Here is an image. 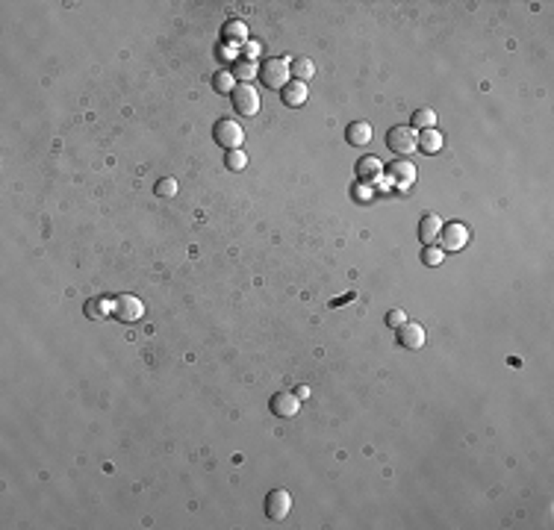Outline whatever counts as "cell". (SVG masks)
<instances>
[{
	"label": "cell",
	"instance_id": "cell-1",
	"mask_svg": "<svg viewBox=\"0 0 554 530\" xmlns=\"http://www.w3.org/2000/svg\"><path fill=\"white\" fill-rule=\"evenodd\" d=\"M213 139H215L218 148L239 151L242 148V142H245V130H242V124L233 121V118H218L215 127H213Z\"/></svg>",
	"mask_w": 554,
	"mask_h": 530
},
{
	"label": "cell",
	"instance_id": "cell-2",
	"mask_svg": "<svg viewBox=\"0 0 554 530\" xmlns=\"http://www.w3.org/2000/svg\"><path fill=\"white\" fill-rule=\"evenodd\" d=\"M469 239H472L469 227L451 221V224H443L440 239H436V242H440V247H443L445 254H454V251H463V247L469 245Z\"/></svg>",
	"mask_w": 554,
	"mask_h": 530
},
{
	"label": "cell",
	"instance_id": "cell-3",
	"mask_svg": "<svg viewBox=\"0 0 554 530\" xmlns=\"http://www.w3.org/2000/svg\"><path fill=\"white\" fill-rule=\"evenodd\" d=\"M259 80H263L268 89H275V91L284 89L289 82V59H277V56L266 59L263 68H259Z\"/></svg>",
	"mask_w": 554,
	"mask_h": 530
},
{
	"label": "cell",
	"instance_id": "cell-4",
	"mask_svg": "<svg viewBox=\"0 0 554 530\" xmlns=\"http://www.w3.org/2000/svg\"><path fill=\"white\" fill-rule=\"evenodd\" d=\"M230 98H233V107H236L239 115L251 118V115H257L259 112V95H257V89L251 86V82H239Z\"/></svg>",
	"mask_w": 554,
	"mask_h": 530
},
{
	"label": "cell",
	"instance_id": "cell-5",
	"mask_svg": "<svg viewBox=\"0 0 554 530\" xmlns=\"http://www.w3.org/2000/svg\"><path fill=\"white\" fill-rule=\"evenodd\" d=\"M386 148L392 153H398V157H407V153L419 151V144H416V130L413 127H392L386 133Z\"/></svg>",
	"mask_w": 554,
	"mask_h": 530
},
{
	"label": "cell",
	"instance_id": "cell-6",
	"mask_svg": "<svg viewBox=\"0 0 554 530\" xmlns=\"http://www.w3.org/2000/svg\"><path fill=\"white\" fill-rule=\"evenodd\" d=\"M112 316L118 318V321H127V324H133V321H139L145 316V307H142L139 298L118 295V298H115V304H112Z\"/></svg>",
	"mask_w": 554,
	"mask_h": 530
},
{
	"label": "cell",
	"instance_id": "cell-7",
	"mask_svg": "<svg viewBox=\"0 0 554 530\" xmlns=\"http://www.w3.org/2000/svg\"><path fill=\"white\" fill-rule=\"evenodd\" d=\"M292 510V495L286 489H271L266 495V516L271 522H284Z\"/></svg>",
	"mask_w": 554,
	"mask_h": 530
},
{
	"label": "cell",
	"instance_id": "cell-8",
	"mask_svg": "<svg viewBox=\"0 0 554 530\" xmlns=\"http://www.w3.org/2000/svg\"><path fill=\"white\" fill-rule=\"evenodd\" d=\"M268 407L277 419H292V415H298V410H301V398L295 392H277V395H271Z\"/></svg>",
	"mask_w": 554,
	"mask_h": 530
},
{
	"label": "cell",
	"instance_id": "cell-9",
	"mask_svg": "<svg viewBox=\"0 0 554 530\" xmlns=\"http://www.w3.org/2000/svg\"><path fill=\"white\" fill-rule=\"evenodd\" d=\"M386 171H390L392 186H398V189H407V186H413V180H416V165L407 162V159H395Z\"/></svg>",
	"mask_w": 554,
	"mask_h": 530
},
{
	"label": "cell",
	"instance_id": "cell-10",
	"mask_svg": "<svg viewBox=\"0 0 554 530\" xmlns=\"http://www.w3.org/2000/svg\"><path fill=\"white\" fill-rule=\"evenodd\" d=\"M398 342H401V348H407V351H419L425 345V327L407 321V324L398 327Z\"/></svg>",
	"mask_w": 554,
	"mask_h": 530
},
{
	"label": "cell",
	"instance_id": "cell-11",
	"mask_svg": "<svg viewBox=\"0 0 554 530\" xmlns=\"http://www.w3.org/2000/svg\"><path fill=\"white\" fill-rule=\"evenodd\" d=\"M280 100H284L286 107H292V109L304 107V103H307V82H301V80H289L286 86L280 89Z\"/></svg>",
	"mask_w": 554,
	"mask_h": 530
},
{
	"label": "cell",
	"instance_id": "cell-12",
	"mask_svg": "<svg viewBox=\"0 0 554 530\" xmlns=\"http://www.w3.org/2000/svg\"><path fill=\"white\" fill-rule=\"evenodd\" d=\"M372 124L369 121H354L348 124V130H345V139H348V144H354V148H365V144H372Z\"/></svg>",
	"mask_w": 554,
	"mask_h": 530
},
{
	"label": "cell",
	"instance_id": "cell-13",
	"mask_svg": "<svg viewBox=\"0 0 554 530\" xmlns=\"http://www.w3.org/2000/svg\"><path fill=\"white\" fill-rule=\"evenodd\" d=\"M357 177L363 183H378L383 177V162L378 157H372V153H365V157L357 162Z\"/></svg>",
	"mask_w": 554,
	"mask_h": 530
},
{
	"label": "cell",
	"instance_id": "cell-14",
	"mask_svg": "<svg viewBox=\"0 0 554 530\" xmlns=\"http://www.w3.org/2000/svg\"><path fill=\"white\" fill-rule=\"evenodd\" d=\"M440 230H443V218L434 215V212H427L419 221V239L425 245H434L436 239H440Z\"/></svg>",
	"mask_w": 554,
	"mask_h": 530
},
{
	"label": "cell",
	"instance_id": "cell-15",
	"mask_svg": "<svg viewBox=\"0 0 554 530\" xmlns=\"http://www.w3.org/2000/svg\"><path fill=\"white\" fill-rule=\"evenodd\" d=\"M289 77H295V80H301V82L312 80V77H316V62H312L310 56H295V59H289Z\"/></svg>",
	"mask_w": 554,
	"mask_h": 530
},
{
	"label": "cell",
	"instance_id": "cell-16",
	"mask_svg": "<svg viewBox=\"0 0 554 530\" xmlns=\"http://www.w3.org/2000/svg\"><path fill=\"white\" fill-rule=\"evenodd\" d=\"M416 144H419V151L425 153H440L443 151V133L440 130H422L419 136H416Z\"/></svg>",
	"mask_w": 554,
	"mask_h": 530
},
{
	"label": "cell",
	"instance_id": "cell-17",
	"mask_svg": "<svg viewBox=\"0 0 554 530\" xmlns=\"http://www.w3.org/2000/svg\"><path fill=\"white\" fill-rule=\"evenodd\" d=\"M239 86L233 71H218V74L213 77V89L218 91V95H233V89Z\"/></svg>",
	"mask_w": 554,
	"mask_h": 530
},
{
	"label": "cell",
	"instance_id": "cell-18",
	"mask_svg": "<svg viewBox=\"0 0 554 530\" xmlns=\"http://www.w3.org/2000/svg\"><path fill=\"white\" fill-rule=\"evenodd\" d=\"M413 130H431L434 124H436V112L434 109H427V107H422V109H416L413 112Z\"/></svg>",
	"mask_w": 554,
	"mask_h": 530
},
{
	"label": "cell",
	"instance_id": "cell-19",
	"mask_svg": "<svg viewBox=\"0 0 554 530\" xmlns=\"http://www.w3.org/2000/svg\"><path fill=\"white\" fill-rule=\"evenodd\" d=\"M224 38L227 41H245L248 38V27L242 21H227L224 24Z\"/></svg>",
	"mask_w": 554,
	"mask_h": 530
},
{
	"label": "cell",
	"instance_id": "cell-20",
	"mask_svg": "<svg viewBox=\"0 0 554 530\" xmlns=\"http://www.w3.org/2000/svg\"><path fill=\"white\" fill-rule=\"evenodd\" d=\"M224 165L230 171H245V165H248V157H245V151L239 148V151H227V157H224Z\"/></svg>",
	"mask_w": 554,
	"mask_h": 530
},
{
	"label": "cell",
	"instance_id": "cell-21",
	"mask_svg": "<svg viewBox=\"0 0 554 530\" xmlns=\"http://www.w3.org/2000/svg\"><path fill=\"white\" fill-rule=\"evenodd\" d=\"M257 74V65L251 59H242V62H236V68H233V77L236 80H242V82H248L251 77Z\"/></svg>",
	"mask_w": 554,
	"mask_h": 530
},
{
	"label": "cell",
	"instance_id": "cell-22",
	"mask_svg": "<svg viewBox=\"0 0 554 530\" xmlns=\"http://www.w3.org/2000/svg\"><path fill=\"white\" fill-rule=\"evenodd\" d=\"M156 195L160 197H174L177 195V180L174 177H162V180L156 183Z\"/></svg>",
	"mask_w": 554,
	"mask_h": 530
},
{
	"label": "cell",
	"instance_id": "cell-23",
	"mask_svg": "<svg viewBox=\"0 0 554 530\" xmlns=\"http://www.w3.org/2000/svg\"><path fill=\"white\" fill-rule=\"evenodd\" d=\"M443 256H445V251H443V247H434V245H427L425 254H422L425 265H443Z\"/></svg>",
	"mask_w": 554,
	"mask_h": 530
},
{
	"label": "cell",
	"instance_id": "cell-24",
	"mask_svg": "<svg viewBox=\"0 0 554 530\" xmlns=\"http://www.w3.org/2000/svg\"><path fill=\"white\" fill-rule=\"evenodd\" d=\"M386 324H390L392 330L401 327V324H407V313H404V309H390V316H386Z\"/></svg>",
	"mask_w": 554,
	"mask_h": 530
},
{
	"label": "cell",
	"instance_id": "cell-25",
	"mask_svg": "<svg viewBox=\"0 0 554 530\" xmlns=\"http://www.w3.org/2000/svg\"><path fill=\"white\" fill-rule=\"evenodd\" d=\"M245 50H248V54H245V56H248V59H251V62H254V59H257V56H259V45H257V41H254V45H248V47H245Z\"/></svg>",
	"mask_w": 554,
	"mask_h": 530
},
{
	"label": "cell",
	"instance_id": "cell-26",
	"mask_svg": "<svg viewBox=\"0 0 554 530\" xmlns=\"http://www.w3.org/2000/svg\"><path fill=\"white\" fill-rule=\"evenodd\" d=\"M295 395H298V398H307L310 389H307V386H298V392H295Z\"/></svg>",
	"mask_w": 554,
	"mask_h": 530
}]
</instances>
